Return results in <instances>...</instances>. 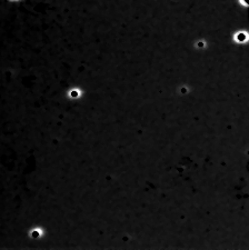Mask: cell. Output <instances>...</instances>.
<instances>
[{
	"instance_id": "cell-1",
	"label": "cell",
	"mask_w": 249,
	"mask_h": 250,
	"mask_svg": "<svg viewBox=\"0 0 249 250\" xmlns=\"http://www.w3.org/2000/svg\"><path fill=\"white\" fill-rule=\"evenodd\" d=\"M234 40L237 43H246L249 42V34L245 30H239L234 34Z\"/></svg>"
},
{
	"instance_id": "cell-2",
	"label": "cell",
	"mask_w": 249,
	"mask_h": 250,
	"mask_svg": "<svg viewBox=\"0 0 249 250\" xmlns=\"http://www.w3.org/2000/svg\"><path fill=\"white\" fill-rule=\"evenodd\" d=\"M238 1H239V3H240V5H242V6L249 8V0H238Z\"/></svg>"
}]
</instances>
